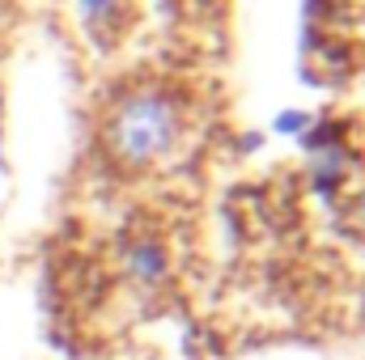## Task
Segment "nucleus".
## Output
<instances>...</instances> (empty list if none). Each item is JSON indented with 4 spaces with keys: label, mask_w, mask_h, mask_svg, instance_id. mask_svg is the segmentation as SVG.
Instances as JSON below:
<instances>
[{
    "label": "nucleus",
    "mask_w": 365,
    "mask_h": 360,
    "mask_svg": "<svg viewBox=\"0 0 365 360\" xmlns=\"http://www.w3.org/2000/svg\"><path fill=\"white\" fill-rule=\"evenodd\" d=\"M182 132H187V110L162 85H136L119 93L102 127L110 157L128 170H149L166 162L179 149Z\"/></svg>",
    "instance_id": "obj_1"
},
{
    "label": "nucleus",
    "mask_w": 365,
    "mask_h": 360,
    "mask_svg": "<svg viewBox=\"0 0 365 360\" xmlns=\"http://www.w3.org/2000/svg\"><path fill=\"white\" fill-rule=\"evenodd\" d=\"M123 271H128L140 288H158V284H166V275H170V255H166L162 242L136 238V242L123 246Z\"/></svg>",
    "instance_id": "obj_2"
},
{
    "label": "nucleus",
    "mask_w": 365,
    "mask_h": 360,
    "mask_svg": "<svg viewBox=\"0 0 365 360\" xmlns=\"http://www.w3.org/2000/svg\"><path fill=\"white\" fill-rule=\"evenodd\" d=\"M77 9H81V21H86L90 30H102L106 21H115L119 0H77Z\"/></svg>",
    "instance_id": "obj_3"
},
{
    "label": "nucleus",
    "mask_w": 365,
    "mask_h": 360,
    "mask_svg": "<svg viewBox=\"0 0 365 360\" xmlns=\"http://www.w3.org/2000/svg\"><path fill=\"white\" fill-rule=\"evenodd\" d=\"M310 127V115L306 110H284V115H276V132L280 136H302Z\"/></svg>",
    "instance_id": "obj_4"
},
{
    "label": "nucleus",
    "mask_w": 365,
    "mask_h": 360,
    "mask_svg": "<svg viewBox=\"0 0 365 360\" xmlns=\"http://www.w3.org/2000/svg\"><path fill=\"white\" fill-rule=\"evenodd\" d=\"M0 170H4V136H0Z\"/></svg>",
    "instance_id": "obj_5"
}]
</instances>
